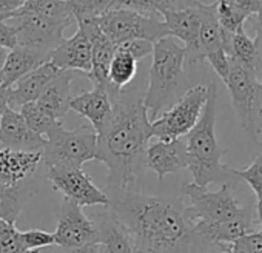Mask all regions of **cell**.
<instances>
[{
	"label": "cell",
	"instance_id": "obj_20",
	"mask_svg": "<svg viewBox=\"0 0 262 253\" xmlns=\"http://www.w3.org/2000/svg\"><path fill=\"white\" fill-rule=\"evenodd\" d=\"M42 164V152H17L0 149V184L27 182Z\"/></svg>",
	"mask_w": 262,
	"mask_h": 253
},
{
	"label": "cell",
	"instance_id": "obj_46",
	"mask_svg": "<svg viewBox=\"0 0 262 253\" xmlns=\"http://www.w3.org/2000/svg\"><path fill=\"white\" fill-rule=\"evenodd\" d=\"M222 253H230V250L227 248V250H225V251H222Z\"/></svg>",
	"mask_w": 262,
	"mask_h": 253
},
{
	"label": "cell",
	"instance_id": "obj_34",
	"mask_svg": "<svg viewBox=\"0 0 262 253\" xmlns=\"http://www.w3.org/2000/svg\"><path fill=\"white\" fill-rule=\"evenodd\" d=\"M230 173L234 178L244 179L256 195V199L262 198V152L257 155V158L244 170H234L230 168Z\"/></svg>",
	"mask_w": 262,
	"mask_h": 253
},
{
	"label": "cell",
	"instance_id": "obj_41",
	"mask_svg": "<svg viewBox=\"0 0 262 253\" xmlns=\"http://www.w3.org/2000/svg\"><path fill=\"white\" fill-rule=\"evenodd\" d=\"M254 120H256V126L260 133L262 130V80H259L257 83V90H256V99H254Z\"/></svg>",
	"mask_w": 262,
	"mask_h": 253
},
{
	"label": "cell",
	"instance_id": "obj_23",
	"mask_svg": "<svg viewBox=\"0 0 262 253\" xmlns=\"http://www.w3.org/2000/svg\"><path fill=\"white\" fill-rule=\"evenodd\" d=\"M48 60H50L48 56H45L36 50L16 45L13 50H10L8 56H7L5 67H4L2 85L7 88L13 87L25 74L31 73L33 70L39 68L42 64H45Z\"/></svg>",
	"mask_w": 262,
	"mask_h": 253
},
{
	"label": "cell",
	"instance_id": "obj_25",
	"mask_svg": "<svg viewBox=\"0 0 262 253\" xmlns=\"http://www.w3.org/2000/svg\"><path fill=\"white\" fill-rule=\"evenodd\" d=\"M201 14V30H199V48L202 57L205 59L210 53L224 50V30L219 25L216 16V4H199Z\"/></svg>",
	"mask_w": 262,
	"mask_h": 253
},
{
	"label": "cell",
	"instance_id": "obj_36",
	"mask_svg": "<svg viewBox=\"0 0 262 253\" xmlns=\"http://www.w3.org/2000/svg\"><path fill=\"white\" fill-rule=\"evenodd\" d=\"M205 59L210 62V65L213 67L216 74L225 83V80L228 77V73H230V57L227 56V53L224 50H217L214 53H210Z\"/></svg>",
	"mask_w": 262,
	"mask_h": 253
},
{
	"label": "cell",
	"instance_id": "obj_29",
	"mask_svg": "<svg viewBox=\"0 0 262 253\" xmlns=\"http://www.w3.org/2000/svg\"><path fill=\"white\" fill-rule=\"evenodd\" d=\"M230 56L234 57V59H237L239 62L248 65L250 68L257 70V65L262 60V48L259 45V40L256 37L251 39L247 34L245 28L241 27L231 36Z\"/></svg>",
	"mask_w": 262,
	"mask_h": 253
},
{
	"label": "cell",
	"instance_id": "obj_7",
	"mask_svg": "<svg viewBox=\"0 0 262 253\" xmlns=\"http://www.w3.org/2000/svg\"><path fill=\"white\" fill-rule=\"evenodd\" d=\"M96 24L114 45L129 40H147L155 44L168 37V30L162 20L131 10H110L99 16Z\"/></svg>",
	"mask_w": 262,
	"mask_h": 253
},
{
	"label": "cell",
	"instance_id": "obj_16",
	"mask_svg": "<svg viewBox=\"0 0 262 253\" xmlns=\"http://www.w3.org/2000/svg\"><path fill=\"white\" fill-rule=\"evenodd\" d=\"M187 167L188 158L184 138L174 141H156L145 150L144 168L153 170L159 181H162L167 175L178 173Z\"/></svg>",
	"mask_w": 262,
	"mask_h": 253
},
{
	"label": "cell",
	"instance_id": "obj_10",
	"mask_svg": "<svg viewBox=\"0 0 262 253\" xmlns=\"http://www.w3.org/2000/svg\"><path fill=\"white\" fill-rule=\"evenodd\" d=\"M13 24L17 45L36 50L45 56H51L54 48L62 42L63 31L76 24L74 20H56L39 14H22Z\"/></svg>",
	"mask_w": 262,
	"mask_h": 253
},
{
	"label": "cell",
	"instance_id": "obj_28",
	"mask_svg": "<svg viewBox=\"0 0 262 253\" xmlns=\"http://www.w3.org/2000/svg\"><path fill=\"white\" fill-rule=\"evenodd\" d=\"M138 71V60L122 45H117L108 70V82L116 90H123L135 79Z\"/></svg>",
	"mask_w": 262,
	"mask_h": 253
},
{
	"label": "cell",
	"instance_id": "obj_31",
	"mask_svg": "<svg viewBox=\"0 0 262 253\" xmlns=\"http://www.w3.org/2000/svg\"><path fill=\"white\" fill-rule=\"evenodd\" d=\"M214 4H216V16L224 31L234 34L237 28L244 27L248 17L234 5L233 0H214Z\"/></svg>",
	"mask_w": 262,
	"mask_h": 253
},
{
	"label": "cell",
	"instance_id": "obj_13",
	"mask_svg": "<svg viewBox=\"0 0 262 253\" xmlns=\"http://www.w3.org/2000/svg\"><path fill=\"white\" fill-rule=\"evenodd\" d=\"M199 5V4H198ZM198 5L193 8L165 13L164 24L168 30L170 37H176L184 42L185 62L188 65H196L204 60L199 48V30H201V14Z\"/></svg>",
	"mask_w": 262,
	"mask_h": 253
},
{
	"label": "cell",
	"instance_id": "obj_6",
	"mask_svg": "<svg viewBox=\"0 0 262 253\" xmlns=\"http://www.w3.org/2000/svg\"><path fill=\"white\" fill-rule=\"evenodd\" d=\"M97 156V135L91 125H80L76 130L57 129L42 150V164L45 167L82 168L85 162Z\"/></svg>",
	"mask_w": 262,
	"mask_h": 253
},
{
	"label": "cell",
	"instance_id": "obj_24",
	"mask_svg": "<svg viewBox=\"0 0 262 253\" xmlns=\"http://www.w3.org/2000/svg\"><path fill=\"white\" fill-rule=\"evenodd\" d=\"M201 0H113L110 10H131L148 17L158 19L170 11L193 8Z\"/></svg>",
	"mask_w": 262,
	"mask_h": 253
},
{
	"label": "cell",
	"instance_id": "obj_38",
	"mask_svg": "<svg viewBox=\"0 0 262 253\" xmlns=\"http://www.w3.org/2000/svg\"><path fill=\"white\" fill-rule=\"evenodd\" d=\"M17 45L16 40V33L13 25H10L5 20H0V47L7 48V50H13Z\"/></svg>",
	"mask_w": 262,
	"mask_h": 253
},
{
	"label": "cell",
	"instance_id": "obj_17",
	"mask_svg": "<svg viewBox=\"0 0 262 253\" xmlns=\"http://www.w3.org/2000/svg\"><path fill=\"white\" fill-rule=\"evenodd\" d=\"M50 62L62 71H76L79 74H90L91 71V44L86 34L77 27V31L54 48Z\"/></svg>",
	"mask_w": 262,
	"mask_h": 253
},
{
	"label": "cell",
	"instance_id": "obj_5",
	"mask_svg": "<svg viewBox=\"0 0 262 253\" xmlns=\"http://www.w3.org/2000/svg\"><path fill=\"white\" fill-rule=\"evenodd\" d=\"M182 195L188 199L185 208L198 228L225 224L254 212L251 205H241L233 196L230 184H222L219 190L210 192L207 187L190 182L182 185Z\"/></svg>",
	"mask_w": 262,
	"mask_h": 253
},
{
	"label": "cell",
	"instance_id": "obj_45",
	"mask_svg": "<svg viewBox=\"0 0 262 253\" xmlns=\"http://www.w3.org/2000/svg\"><path fill=\"white\" fill-rule=\"evenodd\" d=\"M256 216H257L259 225L262 227V198L257 199V202H256Z\"/></svg>",
	"mask_w": 262,
	"mask_h": 253
},
{
	"label": "cell",
	"instance_id": "obj_4",
	"mask_svg": "<svg viewBox=\"0 0 262 253\" xmlns=\"http://www.w3.org/2000/svg\"><path fill=\"white\" fill-rule=\"evenodd\" d=\"M153 62L148 74V88L144 93V105L150 120L171 102L184 79L185 50L174 37H164L153 44Z\"/></svg>",
	"mask_w": 262,
	"mask_h": 253
},
{
	"label": "cell",
	"instance_id": "obj_15",
	"mask_svg": "<svg viewBox=\"0 0 262 253\" xmlns=\"http://www.w3.org/2000/svg\"><path fill=\"white\" fill-rule=\"evenodd\" d=\"M47 139L34 133L27 125L22 114L7 108L0 120V149L17 152H42Z\"/></svg>",
	"mask_w": 262,
	"mask_h": 253
},
{
	"label": "cell",
	"instance_id": "obj_47",
	"mask_svg": "<svg viewBox=\"0 0 262 253\" xmlns=\"http://www.w3.org/2000/svg\"><path fill=\"white\" fill-rule=\"evenodd\" d=\"M260 147H262V142H260Z\"/></svg>",
	"mask_w": 262,
	"mask_h": 253
},
{
	"label": "cell",
	"instance_id": "obj_22",
	"mask_svg": "<svg viewBox=\"0 0 262 253\" xmlns=\"http://www.w3.org/2000/svg\"><path fill=\"white\" fill-rule=\"evenodd\" d=\"M79 74L76 71H59L51 82L45 87L40 97L36 100L40 108H43L50 116H53L56 120L63 122V117L67 116L70 110V100H71V82L74 76Z\"/></svg>",
	"mask_w": 262,
	"mask_h": 253
},
{
	"label": "cell",
	"instance_id": "obj_14",
	"mask_svg": "<svg viewBox=\"0 0 262 253\" xmlns=\"http://www.w3.org/2000/svg\"><path fill=\"white\" fill-rule=\"evenodd\" d=\"M76 24L86 34L91 44V71L86 74V77L96 87L110 88L111 85L108 82V70L117 45H114L103 34V31L96 24V19H80Z\"/></svg>",
	"mask_w": 262,
	"mask_h": 253
},
{
	"label": "cell",
	"instance_id": "obj_1",
	"mask_svg": "<svg viewBox=\"0 0 262 253\" xmlns=\"http://www.w3.org/2000/svg\"><path fill=\"white\" fill-rule=\"evenodd\" d=\"M108 208L128 228L139 253H222L196 231L184 199L125 190L110 198Z\"/></svg>",
	"mask_w": 262,
	"mask_h": 253
},
{
	"label": "cell",
	"instance_id": "obj_40",
	"mask_svg": "<svg viewBox=\"0 0 262 253\" xmlns=\"http://www.w3.org/2000/svg\"><path fill=\"white\" fill-rule=\"evenodd\" d=\"M27 0H0V20H5L10 14L16 13Z\"/></svg>",
	"mask_w": 262,
	"mask_h": 253
},
{
	"label": "cell",
	"instance_id": "obj_9",
	"mask_svg": "<svg viewBox=\"0 0 262 253\" xmlns=\"http://www.w3.org/2000/svg\"><path fill=\"white\" fill-rule=\"evenodd\" d=\"M230 57V73L225 80L228 88L233 108L241 120L244 132L253 139H257L259 130L254 120V99L257 90V77L256 70L250 68L248 65L239 62L237 59Z\"/></svg>",
	"mask_w": 262,
	"mask_h": 253
},
{
	"label": "cell",
	"instance_id": "obj_3",
	"mask_svg": "<svg viewBox=\"0 0 262 253\" xmlns=\"http://www.w3.org/2000/svg\"><path fill=\"white\" fill-rule=\"evenodd\" d=\"M207 87L208 94L202 114L191 132L185 136L188 158L187 168L193 175V184L199 187H208L213 182L231 185L234 176L230 173V167H225L221 162L227 152L219 147L216 138L217 88L213 82Z\"/></svg>",
	"mask_w": 262,
	"mask_h": 253
},
{
	"label": "cell",
	"instance_id": "obj_48",
	"mask_svg": "<svg viewBox=\"0 0 262 253\" xmlns=\"http://www.w3.org/2000/svg\"><path fill=\"white\" fill-rule=\"evenodd\" d=\"M230 253H231V251H230Z\"/></svg>",
	"mask_w": 262,
	"mask_h": 253
},
{
	"label": "cell",
	"instance_id": "obj_32",
	"mask_svg": "<svg viewBox=\"0 0 262 253\" xmlns=\"http://www.w3.org/2000/svg\"><path fill=\"white\" fill-rule=\"evenodd\" d=\"M68 2L77 22L80 19H97L103 13L110 11L113 0H68Z\"/></svg>",
	"mask_w": 262,
	"mask_h": 253
},
{
	"label": "cell",
	"instance_id": "obj_43",
	"mask_svg": "<svg viewBox=\"0 0 262 253\" xmlns=\"http://www.w3.org/2000/svg\"><path fill=\"white\" fill-rule=\"evenodd\" d=\"M8 94H10V88L0 85V120H2L5 110L8 108Z\"/></svg>",
	"mask_w": 262,
	"mask_h": 253
},
{
	"label": "cell",
	"instance_id": "obj_44",
	"mask_svg": "<svg viewBox=\"0 0 262 253\" xmlns=\"http://www.w3.org/2000/svg\"><path fill=\"white\" fill-rule=\"evenodd\" d=\"M7 48H2L0 47V85H2V80H4V67H5V60H7Z\"/></svg>",
	"mask_w": 262,
	"mask_h": 253
},
{
	"label": "cell",
	"instance_id": "obj_37",
	"mask_svg": "<svg viewBox=\"0 0 262 253\" xmlns=\"http://www.w3.org/2000/svg\"><path fill=\"white\" fill-rule=\"evenodd\" d=\"M120 45L138 62L153 53V44L147 42V40H129V42H125V44H120Z\"/></svg>",
	"mask_w": 262,
	"mask_h": 253
},
{
	"label": "cell",
	"instance_id": "obj_27",
	"mask_svg": "<svg viewBox=\"0 0 262 253\" xmlns=\"http://www.w3.org/2000/svg\"><path fill=\"white\" fill-rule=\"evenodd\" d=\"M22 14H39L56 20H74L71 5L68 0H27V2L13 14H10L5 22L22 16Z\"/></svg>",
	"mask_w": 262,
	"mask_h": 253
},
{
	"label": "cell",
	"instance_id": "obj_33",
	"mask_svg": "<svg viewBox=\"0 0 262 253\" xmlns=\"http://www.w3.org/2000/svg\"><path fill=\"white\" fill-rule=\"evenodd\" d=\"M0 253H36L25 248L14 224L0 221Z\"/></svg>",
	"mask_w": 262,
	"mask_h": 253
},
{
	"label": "cell",
	"instance_id": "obj_8",
	"mask_svg": "<svg viewBox=\"0 0 262 253\" xmlns=\"http://www.w3.org/2000/svg\"><path fill=\"white\" fill-rule=\"evenodd\" d=\"M208 94L207 85L190 88L176 103H173L162 116L151 122L153 138L159 141H174L187 136L198 123Z\"/></svg>",
	"mask_w": 262,
	"mask_h": 253
},
{
	"label": "cell",
	"instance_id": "obj_30",
	"mask_svg": "<svg viewBox=\"0 0 262 253\" xmlns=\"http://www.w3.org/2000/svg\"><path fill=\"white\" fill-rule=\"evenodd\" d=\"M19 113L22 114V117L25 119L30 129L45 139L50 138L57 129L63 126V122L56 120L53 116H50L43 108H40L37 105V102L25 103L24 107H20Z\"/></svg>",
	"mask_w": 262,
	"mask_h": 253
},
{
	"label": "cell",
	"instance_id": "obj_11",
	"mask_svg": "<svg viewBox=\"0 0 262 253\" xmlns=\"http://www.w3.org/2000/svg\"><path fill=\"white\" fill-rule=\"evenodd\" d=\"M47 179L63 199L82 207L102 205L110 207V196L102 192L82 168L71 167H47Z\"/></svg>",
	"mask_w": 262,
	"mask_h": 253
},
{
	"label": "cell",
	"instance_id": "obj_26",
	"mask_svg": "<svg viewBox=\"0 0 262 253\" xmlns=\"http://www.w3.org/2000/svg\"><path fill=\"white\" fill-rule=\"evenodd\" d=\"M36 193L34 185L22 182L17 185L0 184V221L16 224L24 204Z\"/></svg>",
	"mask_w": 262,
	"mask_h": 253
},
{
	"label": "cell",
	"instance_id": "obj_42",
	"mask_svg": "<svg viewBox=\"0 0 262 253\" xmlns=\"http://www.w3.org/2000/svg\"><path fill=\"white\" fill-rule=\"evenodd\" d=\"M68 253H103V248L99 242H91V244H86L83 247L68 250Z\"/></svg>",
	"mask_w": 262,
	"mask_h": 253
},
{
	"label": "cell",
	"instance_id": "obj_39",
	"mask_svg": "<svg viewBox=\"0 0 262 253\" xmlns=\"http://www.w3.org/2000/svg\"><path fill=\"white\" fill-rule=\"evenodd\" d=\"M234 5L250 19V17H256V14L260 10L262 0H233Z\"/></svg>",
	"mask_w": 262,
	"mask_h": 253
},
{
	"label": "cell",
	"instance_id": "obj_2",
	"mask_svg": "<svg viewBox=\"0 0 262 253\" xmlns=\"http://www.w3.org/2000/svg\"><path fill=\"white\" fill-rule=\"evenodd\" d=\"M111 117L97 135L96 159L106 165V188L113 193L125 192L144 170L145 150L153 138L151 122L144 105V93L108 88Z\"/></svg>",
	"mask_w": 262,
	"mask_h": 253
},
{
	"label": "cell",
	"instance_id": "obj_18",
	"mask_svg": "<svg viewBox=\"0 0 262 253\" xmlns=\"http://www.w3.org/2000/svg\"><path fill=\"white\" fill-rule=\"evenodd\" d=\"M91 221L103 253H139L133 236L113 210L96 213Z\"/></svg>",
	"mask_w": 262,
	"mask_h": 253
},
{
	"label": "cell",
	"instance_id": "obj_12",
	"mask_svg": "<svg viewBox=\"0 0 262 253\" xmlns=\"http://www.w3.org/2000/svg\"><path fill=\"white\" fill-rule=\"evenodd\" d=\"M53 235L56 244L65 250H74L86 244L97 242L93 221L83 215L79 205L67 199H63L57 212V225Z\"/></svg>",
	"mask_w": 262,
	"mask_h": 253
},
{
	"label": "cell",
	"instance_id": "obj_21",
	"mask_svg": "<svg viewBox=\"0 0 262 253\" xmlns=\"http://www.w3.org/2000/svg\"><path fill=\"white\" fill-rule=\"evenodd\" d=\"M60 70L56 68L50 60L42 64L39 68L33 70L31 73L25 74L19 79L13 87H10L8 94V107L14 110V107H24L25 103L36 102L40 94L43 93L45 87L51 82V79Z\"/></svg>",
	"mask_w": 262,
	"mask_h": 253
},
{
	"label": "cell",
	"instance_id": "obj_35",
	"mask_svg": "<svg viewBox=\"0 0 262 253\" xmlns=\"http://www.w3.org/2000/svg\"><path fill=\"white\" fill-rule=\"evenodd\" d=\"M20 239H22L25 248L30 250V251H34V250H39V248H43V247H50V245H56L54 235L48 233V231H43V230L20 231Z\"/></svg>",
	"mask_w": 262,
	"mask_h": 253
},
{
	"label": "cell",
	"instance_id": "obj_19",
	"mask_svg": "<svg viewBox=\"0 0 262 253\" xmlns=\"http://www.w3.org/2000/svg\"><path fill=\"white\" fill-rule=\"evenodd\" d=\"M70 110L88 119L96 135H99L106 125L108 119L111 117L113 111L108 88L94 85L91 91H83L82 94L71 97Z\"/></svg>",
	"mask_w": 262,
	"mask_h": 253
}]
</instances>
